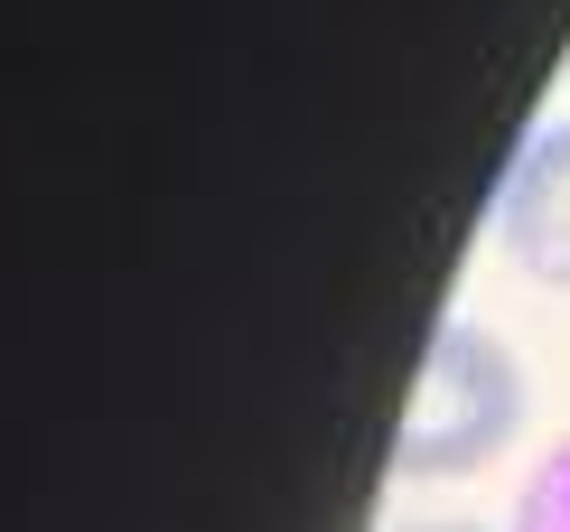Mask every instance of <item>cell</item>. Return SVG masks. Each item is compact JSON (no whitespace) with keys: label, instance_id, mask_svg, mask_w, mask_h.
I'll list each match as a JSON object with an SVG mask.
<instances>
[{"label":"cell","instance_id":"6da1fadb","mask_svg":"<svg viewBox=\"0 0 570 532\" xmlns=\"http://www.w3.org/2000/svg\"><path fill=\"white\" fill-rule=\"evenodd\" d=\"M524 430V365L514 346L478 318H449L412 374L393 430V476H468Z\"/></svg>","mask_w":570,"mask_h":532},{"label":"cell","instance_id":"7a4b0ae2","mask_svg":"<svg viewBox=\"0 0 570 532\" xmlns=\"http://www.w3.org/2000/svg\"><path fill=\"white\" fill-rule=\"evenodd\" d=\"M495 244L542 289H570V122L533 131L495 187Z\"/></svg>","mask_w":570,"mask_h":532},{"label":"cell","instance_id":"3957f363","mask_svg":"<svg viewBox=\"0 0 570 532\" xmlns=\"http://www.w3.org/2000/svg\"><path fill=\"white\" fill-rule=\"evenodd\" d=\"M505 532H570V440L542 449V467L524 476V495H514V523Z\"/></svg>","mask_w":570,"mask_h":532},{"label":"cell","instance_id":"277c9868","mask_svg":"<svg viewBox=\"0 0 570 532\" xmlns=\"http://www.w3.org/2000/svg\"><path fill=\"white\" fill-rule=\"evenodd\" d=\"M402 532H478V523H402Z\"/></svg>","mask_w":570,"mask_h":532}]
</instances>
